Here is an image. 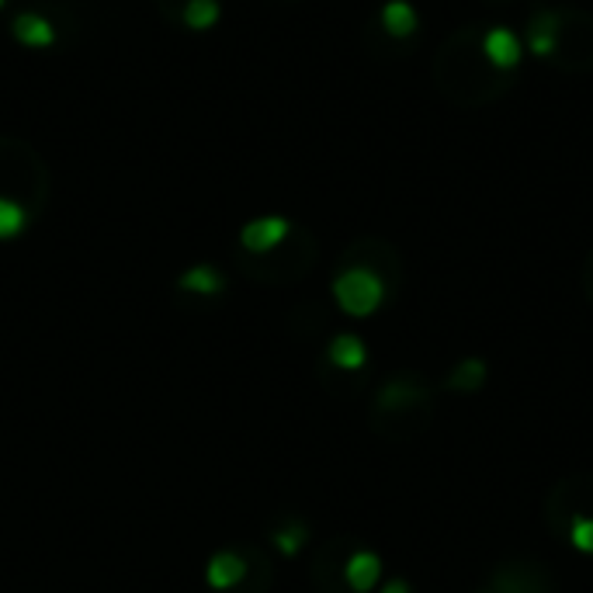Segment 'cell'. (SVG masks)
I'll return each mask as SVG.
<instances>
[{"instance_id":"8992f818","label":"cell","mask_w":593,"mask_h":593,"mask_svg":"<svg viewBox=\"0 0 593 593\" xmlns=\"http://www.w3.org/2000/svg\"><path fill=\"white\" fill-rule=\"evenodd\" d=\"M483 53H486V60H489L493 66L510 69V66H517V60H520V42H517V35L507 32V29H493V32H486V39H483Z\"/></svg>"},{"instance_id":"5bb4252c","label":"cell","mask_w":593,"mask_h":593,"mask_svg":"<svg viewBox=\"0 0 593 593\" xmlns=\"http://www.w3.org/2000/svg\"><path fill=\"white\" fill-rule=\"evenodd\" d=\"M29 216H25V208L8 202V198H0V240H11V236H18L21 229H25Z\"/></svg>"},{"instance_id":"7a4b0ae2","label":"cell","mask_w":593,"mask_h":593,"mask_svg":"<svg viewBox=\"0 0 593 593\" xmlns=\"http://www.w3.org/2000/svg\"><path fill=\"white\" fill-rule=\"evenodd\" d=\"M289 219H281V216H265V219H254V223H247L244 226V233H240V244L250 250V254H268V250H274L284 236H289Z\"/></svg>"},{"instance_id":"ac0fdd59","label":"cell","mask_w":593,"mask_h":593,"mask_svg":"<svg viewBox=\"0 0 593 593\" xmlns=\"http://www.w3.org/2000/svg\"><path fill=\"white\" fill-rule=\"evenodd\" d=\"M0 8H4V0H0Z\"/></svg>"},{"instance_id":"30bf717a","label":"cell","mask_w":593,"mask_h":593,"mask_svg":"<svg viewBox=\"0 0 593 593\" xmlns=\"http://www.w3.org/2000/svg\"><path fill=\"white\" fill-rule=\"evenodd\" d=\"M382 29L396 39H410L417 32V11L407 0H389L382 8Z\"/></svg>"},{"instance_id":"52a82bcc","label":"cell","mask_w":593,"mask_h":593,"mask_svg":"<svg viewBox=\"0 0 593 593\" xmlns=\"http://www.w3.org/2000/svg\"><path fill=\"white\" fill-rule=\"evenodd\" d=\"M14 39L29 50H50L56 42V29L42 14H18L14 21Z\"/></svg>"},{"instance_id":"4fadbf2b","label":"cell","mask_w":593,"mask_h":593,"mask_svg":"<svg viewBox=\"0 0 593 593\" xmlns=\"http://www.w3.org/2000/svg\"><path fill=\"white\" fill-rule=\"evenodd\" d=\"M219 21V0H187L184 25L192 32H208Z\"/></svg>"},{"instance_id":"8fae6325","label":"cell","mask_w":593,"mask_h":593,"mask_svg":"<svg viewBox=\"0 0 593 593\" xmlns=\"http://www.w3.org/2000/svg\"><path fill=\"white\" fill-rule=\"evenodd\" d=\"M177 284H181L184 292H195V295H216V292L226 289V278H223L216 268L198 265V268H192V271H184Z\"/></svg>"},{"instance_id":"5b68a950","label":"cell","mask_w":593,"mask_h":593,"mask_svg":"<svg viewBox=\"0 0 593 593\" xmlns=\"http://www.w3.org/2000/svg\"><path fill=\"white\" fill-rule=\"evenodd\" d=\"M205 576H208V586L229 590V586H236L247 576V559L236 556V552H219V556H212Z\"/></svg>"},{"instance_id":"277c9868","label":"cell","mask_w":593,"mask_h":593,"mask_svg":"<svg viewBox=\"0 0 593 593\" xmlns=\"http://www.w3.org/2000/svg\"><path fill=\"white\" fill-rule=\"evenodd\" d=\"M382 576V559L375 552H354L344 565V580L354 593H368Z\"/></svg>"},{"instance_id":"ba28073f","label":"cell","mask_w":593,"mask_h":593,"mask_svg":"<svg viewBox=\"0 0 593 593\" xmlns=\"http://www.w3.org/2000/svg\"><path fill=\"white\" fill-rule=\"evenodd\" d=\"M493 583H496V590H500V593H545L538 573H535V569H528V565H504V569H496Z\"/></svg>"},{"instance_id":"9c48e42d","label":"cell","mask_w":593,"mask_h":593,"mask_svg":"<svg viewBox=\"0 0 593 593\" xmlns=\"http://www.w3.org/2000/svg\"><path fill=\"white\" fill-rule=\"evenodd\" d=\"M326 354H330V362H334L341 371H358L368 362V351H365L362 337H354V334L334 337V344H330Z\"/></svg>"},{"instance_id":"9a60e30c","label":"cell","mask_w":593,"mask_h":593,"mask_svg":"<svg viewBox=\"0 0 593 593\" xmlns=\"http://www.w3.org/2000/svg\"><path fill=\"white\" fill-rule=\"evenodd\" d=\"M569 541H573L580 552L593 556V517L576 514V517H573V525H569Z\"/></svg>"},{"instance_id":"e0dca14e","label":"cell","mask_w":593,"mask_h":593,"mask_svg":"<svg viewBox=\"0 0 593 593\" xmlns=\"http://www.w3.org/2000/svg\"><path fill=\"white\" fill-rule=\"evenodd\" d=\"M382 593H410V583L407 580H392Z\"/></svg>"},{"instance_id":"3957f363","label":"cell","mask_w":593,"mask_h":593,"mask_svg":"<svg viewBox=\"0 0 593 593\" xmlns=\"http://www.w3.org/2000/svg\"><path fill=\"white\" fill-rule=\"evenodd\" d=\"M427 399H431V392H427L423 386H417L413 378H396V382H389L382 392H378L375 407H378V413H407Z\"/></svg>"},{"instance_id":"6da1fadb","label":"cell","mask_w":593,"mask_h":593,"mask_svg":"<svg viewBox=\"0 0 593 593\" xmlns=\"http://www.w3.org/2000/svg\"><path fill=\"white\" fill-rule=\"evenodd\" d=\"M334 295L337 305L347 316H371L378 305L386 299V281L378 278L371 268H347L337 281H334Z\"/></svg>"},{"instance_id":"7c38bea8","label":"cell","mask_w":593,"mask_h":593,"mask_svg":"<svg viewBox=\"0 0 593 593\" xmlns=\"http://www.w3.org/2000/svg\"><path fill=\"white\" fill-rule=\"evenodd\" d=\"M486 375H489L486 362H479V358H468V362L455 365L452 378H448V389H455V392H476V389L486 382Z\"/></svg>"},{"instance_id":"2e32d148","label":"cell","mask_w":593,"mask_h":593,"mask_svg":"<svg viewBox=\"0 0 593 593\" xmlns=\"http://www.w3.org/2000/svg\"><path fill=\"white\" fill-rule=\"evenodd\" d=\"M305 538H310V531H305L302 525H292V528H284V531L274 535V545H278L284 556H295L302 545H305Z\"/></svg>"}]
</instances>
